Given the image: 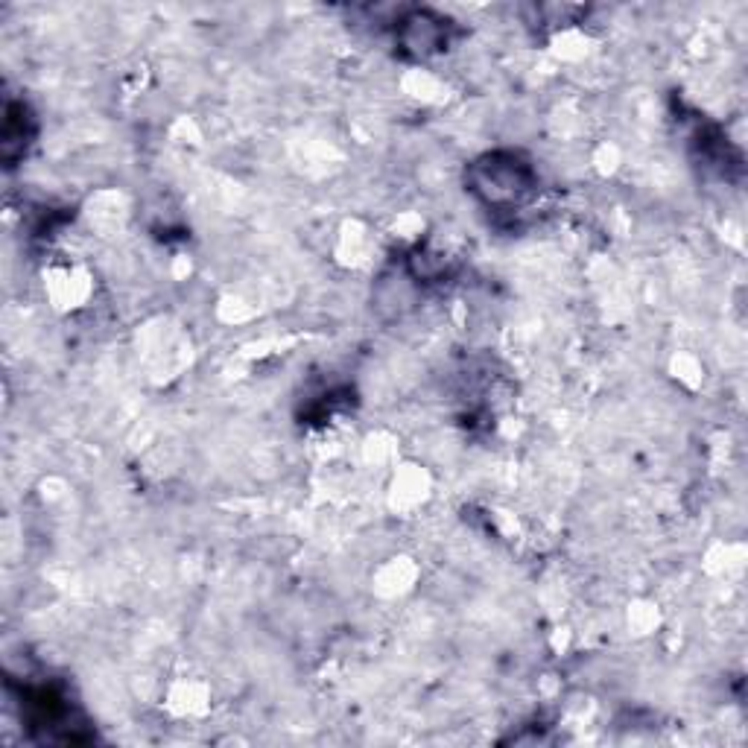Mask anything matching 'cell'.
<instances>
[{"instance_id":"obj_1","label":"cell","mask_w":748,"mask_h":748,"mask_svg":"<svg viewBox=\"0 0 748 748\" xmlns=\"http://www.w3.org/2000/svg\"><path fill=\"white\" fill-rule=\"evenodd\" d=\"M404 24H407L404 27V44L415 47L418 53H427V50H433L439 44L445 21L436 18V15H430V12H415Z\"/></svg>"}]
</instances>
